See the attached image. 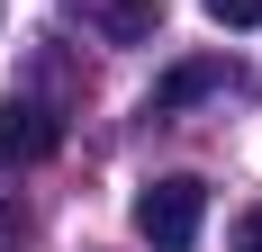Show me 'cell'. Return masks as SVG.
I'll list each match as a JSON object with an SVG mask.
<instances>
[{
	"mask_svg": "<svg viewBox=\"0 0 262 252\" xmlns=\"http://www.w3.org/2000/svg\"><path fill=\"white\" fill-rule=\"evenodd\" d=\"M226 81V63H181V72H163V90H154V117H172L181 99H199V90H217Z\"/></svg>",
	"mask_w": 262,
	"mask_h": 252,
	"instance_id": "3957f363",
	"label": "cell"
},
{
	"mask_svg": "<svg viewBox=\"0 0 262 252\" xmlns=\"http://www.w3.org/2000/svg\"><path fill=\"white\" fill-rule=\"evenodd\" d=\"M100 27L118 36V45H145V36L163 27V0H118V9H100Z\"/></svg>",
	"mask_w": 262,
	"mask_h": 252,
	"instance_id": "277c9868",
	"label": "cell"
},
{
	"mask_svg": "<svg viewBox=\"0 0 262 252\" xmlns=\"http://www.w3.org/2000/svg\"><path fill=\"white\" fill-rule=\"evenodd\" d=\"M199 225H208V189H199L190 171H163V180L136 189V234H145L154 252H190Z\"/></svg>",
	"mask_w": 262,
	"mask_h": 252,
	"instance_id": "6da1fadb",
	"label": "cell"
},
{
	"mask_svg": "<svg viewBox=\"0 0 262 252\" xmlns=\"http://www.w3.org/2000/svg\"><path fill=\"white\" fill-rule=\"evenodd\" d=\"M54 144H63V126H54V108H46V99H9V108H0V171L46 162Z\"/></svg>",
	"mask_w": 262,
	"mask_h": 252,
	"instance_id": "7a4b0ae2",
	"label": "cell"
},
{
	"mask_svg": "<svg viewBox=\"0 0 262 252\" xmlns=\"http://www.w3.org/2000/svg\"><path fill=\"white\" fill-rule=\"evenodd\" d=\"M235 252H262V198H253V207L235 216Z\"/></svg>",
	"mask_w": 262,
	"mask_h": 252,
	"instance_id": "8992f818",
	"label": "cell"
},
{
	"mask_svg": "<svg viewBox=\"0 0 262 252\" xmlns=\"http://www.w3.org/2000/svg\"><path fill=\"white\" fill-rule=\"evenodd\" d=\"M217 27H262V0H199Z\"/></svg>",
	"mask_w": 262,
	"mask_h": 252,
	"instance_id": "5b68a950",
	"label": "cell"
}]
</instances>
